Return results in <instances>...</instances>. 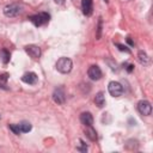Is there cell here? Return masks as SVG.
<instances>
[{"instance_id":"6da1fadb","label":"cell","mask_w":153,"mask_h":153,"mask_svg":"<svg viewBox=\"0 0 153 153\" xmlns=\"http://www.w3.org/2000/svg\"><path fill=\"white\" fill-rule=\"evenodd\" d=\"M35 26H42L44 24H47L50 19V14L47 13V12H41V13H37V14H33V16H30L27 18Z\"/></svg>"},{"instance_id":"7a4b0ae2","label":"cell","mask_w":153,"mask_h":153,"mask_svg":"<svg viewBox=\"0 0 153 153\" xmlns=\"http://www.w3.org/2000/svg\"><path fill=\"white\" fill-rule=\"evenodd\" d=\"M72 67H73V62L68 57H60L56 62V69L62 74L69 73L72 71Z\"/></svg>"},{"instance_id":"3957f363","label":"cell","mask_w":153,"mask_h":153,"mask_svg":"<svg viewBox=\"0 0 153 153\" xmlns=\"http://www.w3.org/2000/svg\"><path fill=\"white\" fill-rule=\"evenodd\" d=\"M2 11H4V14L6 17L12 18V17H17L20 13L22 8H20V6L18 4H10V5H6Z\"/></svg>"},{"instance_id":"277c9868","label":"cell","mask_w":153,"mask_h":153,"mask_svg":"<svg viewBox=\"0 0 153 153\" xmlns=\"http://www.w3.org/2000/svg\"><path fill=\"white\" fill-rule=\"evenodd\" d=\"M108 91L112 97H120L123 93V86L118 81H110L108 85Z\"/></svg>"},{"instance_id":"5b68a950","label":"cell","mask_w":153,"mask_h":153,"mask_svg":"<svg viewBox=\"0 0 153 153\" xmlns=\"http://www.w3.org/2000/svg\"><path fill=\"white\" fill-rule=\"evenodd\" d=\"M137 111L143 116H149L152 112V105L148 100H140L137 103Z\"/></svg>"},{"instance_id":"8992f818","label":"cell","mask_w":153,"mask_h":153,"mask_svg":"<svg viewBox=\"0 0 153 153\" xmlns=\"http://www.w3.org/2000/svg\"><path fill=\"white\" fill-rule=\"evenodd\" d=\"M26 54L32 59H38L41 56V48L36 44H27L24 47Z\"/></svg>"},{"instance_id":"52a82bcc","label":"cell","mask_w":153,"mask_h":153,"mask_svg":"<svg viewBox=\"0 0 153 153\" xmlns=\"http://www.w3.org/2000/svg\"><path fill=\"white\" fill-rule=\"evenodd\" d=\"M87 75L91 80H99L102 78L103 73H102V69L97 65H93L87 69Z\"/></svg>"},{"instance_id":"ba28073f","label":"cell","mask_w":153,"mask_h":153,"mask_svg":"<svg viewBox=\"0 0 153 153\" xmlns=\"http://www.w3.org/2000/svg\"><path fill=\"white\" fill-rule=\"evenodd\" d=\"M81 10L86 17L93 13V0H81Z\"/></svg>"},{"instance_id":"9c48e42d","label":"cell","mask_w":153,"mask_h":153,"mask_svg":"<svg viewBox=\"0 0 153 153\" xmlns=\"http://www.w3.org/2000/svg\"><path fill=\"white\" fill-rule=\"evenodd\" d=\"M53 100L56 103V104H63L65 100H66V96H65V92L61 87L59 88H55V91L53 92Z\"/></svg>"},{"instance_id":"30bf717a","label":"cell","mask_w":153,"mask_h":153,"mask_svg":"<svg viewBox=\"0 0 153 153\" xmlns=\"http://www.w3.org/2000/svg\"><path fill=\"white\" fill-rule=\"evenodd\" d=\"M37 80H38V76L35 72H27L22 76V81L25 84H29V85H35L37 82Z\"/></svg>"},{"instance_id":"8fae6325","label":"cell","mask_w":153,"mask_h":153,"mask_svg":"<svg viewBox=\"0 0 153 153\" xmlns=\"http://www.w3.org/2000/svg\"><path fill=\"white\" fill-rule=\"evenodd\" d=\"M80 122L84 124V126H92L93 124V116L91 112L86 111V112H82L80 115Z\"/></svg>"},{"instance_id":"7c38bea8","label":"cell","mask_w":153,"mask_h":153,"mask_svg":"<svg viewBox=\"0 0 153 153\" xmlns=\"http://www.w3.org/2000/svg\"><path fill=\"white\" fill-rule=\"evenodd\" d=\"M137 60H139V62H140L141 65H143V66H147V65H149V62H151L149 56H148L143 50H140V51H139V54H137Z\"/></svg>"},{"instance_id":"4fadbf2b","label":"cell","mask_w":153,"mask_h":153,"mask_svg":"<svg viewBox=\"0 0 153 153\" xmlns=\"http://www.w3.org/2000/svg\"><path fill=\"white\" fill-rule=\"evenodd\" d=\"M85 134L91 141H96L97 140V131H96V129L92 128V126H87V128L85 129Z\"/></svg>"},{"instance_id":"5bb4252c","label":"cell","mask_w":153,"mask_h":153,"mask_svg":"<svg viewBox=\"0 0 153 153\" xmlns=\"http://www.w3.org/2000/svg\"><path fill=\"white\" fill-rule=\"evenodd\" d=\"M94 103H96V105L99 106V108H102V106L105 105V97H104V93H103V92H98V93L96 94V97H94Z\"/></svg>"},{"instance_id":"9a60e30c","label":"cell","mask_w":153,"mask_h":153,"mask_svg":"<svg viewBox=\"0 0 153 153\" xmlns=\"http://www.w3.org/2000/svg\"><path fill=\"white\" fill-rule=\"evenodd\" d=\"M10 57H11L10 51H7L6 49H1V50H0V59H1L2 63H5V65H6V63H8Z\"/></svg>"},{"instance_id":"2e32d148","label":"cell","mask_w":153,"mask_h":153,"mask_svg":"<svg viewBox=\"0 0 153 153\" xmlns=\"http://www.w3.org/2000/svg\"><path fill=\"white\" fill-rule=\"evenodd\" d=\"M18 126H19V128H20L22 133H29V131L32 129V126H31V123H29V122H26V121H23V122H20Z\"/></svg>"},{"instance_id":"e0dca14e","label":"cell","mask_w":153,"mask_h":153,"mask_svg":"<svg viewBox=\"0 0 153 153\" xmlns=\"http://www.w3.org/2000/svg\"><path fill=\"white\" fill-rule=\"evenodd\" d=\"M79 146H76V151H79V152H82V153H86L87 152V145L81 140V139H79Z\"/></svg>"},{"instance_id":"ac0fdd59","label":"cell","mask_w":153,"mask_h":153,"mask_svg":"<svg viewBox=\"0 0 153 153\" xmlns=\"http://www.w3.org/2000/svg\"><path fill=\"white\" fill-rule=\"evenodd\" d=\"M8 128H10V130H11L13 134H16V135H19V134L22 133V130H20V128H19L18 124H8Z\"/></svg>"},{"instance_id":"d6986e66","label":"cell","mask_w":153,"mask_h":153,"mask_svg":"<svg viewBox=\"0 0 153 153\" xmlns=\"http://www.w3.org/2000/svg\"><path fill=\"white\" fill-rule=\"evenodd\" d=\"M102 25H103V22H102V18H99L98 25H97V32H96V38L97 39H99L102 37Z\"/></svg>"},{"instance_id":"ffe728a7","label":"cell","mask_w":153,"mask_h":153,"mask_svg":"<svg viewBox=\"0 0 153 153\" xmlns=\"http://www.w3.org/2000/svg\"><path fill=\"white\" fill-rule=\"evenodd\" d=\"M115 45L118 48V50L120 51H124V53H127V54H130L131 53V50L127 47V45H124V44H121V43H115Z\"/></svg>"},{"instance_id":"44dd1931","label":"cell","mask_w":153,"mask_h":153,"mask_svg":"<svg viewBox=\"0 0 153 153\" xmlns=\"http://www.w3.org/2000/svg\"><path fill=\"white\" fill-rule=\"evenodd\" d=\"M7 79H8V74H7V73H4V74L0 75V82H1V84H6Z\"/></svg>"},{"instance_id":"7402d4cb","label":"cell","mask_w":153,"mask_h":153,"mask_svg":"<svg viewBox=\"0 0 153 153\" xmlns=\"http://www.w3.org/2000/svg\"><path fill=\"white\" fill-rule=\"evenodd\" d=\"M133 69H134V65H129V66L127 67V72H128V73H131Z\"/></svg>"},{"instance_id":"603a6c76","label":"cell","mask_w":153,"mask_h":153,"mask_svg":"<svg viewBox=\"0 0 153 153\" xmlns=\"http://www.w3.org/2000/svg\"><path fill=\"white\" fill-rule=\"evenodd\" d=\"M54 2L57 4V5H63L66 2V0H54Z\"/></svg>"},{"instance_id":"cb8c5ba5","label":"cell","mask_w":153,"mask_h":153,"mask_svg":"<svg viewBox=\"0 0 153 153\" xmlns=\"http://www.w3.org/2000/svg\"><path fill=\"white\" fill-rule=\"evenodd\" d=\"M127 42H128V43H129L130 45H134V42H133V41L130 39V37H128V38H127Z\"/></svg>"},{"instance_id":"d4e9b609","label":"cell","mask_w":153,"mask_h":153,"mask_svg":"<svg viewBox=\"0 0 153 153\" xmlns=\"http://www.w3.org/2000/svg\"><path fill=\"white\" fill-rule=\"evenodd\" d=\"M0 88H4V90H7V87H6V86H4V85H2L1 82H0Z\"/></svg>"},{"instance_id":"484cf974","label":"cell","mask_w":153,"mask_h":153,"mask_svg":"<svg viewBox=\"0 0 153 153\" xmlns=\"http://www.w3.org/2000/svg\"><path fill=\"white\" fill-rule=\"evenodd\" d=\"M104 2H105V4H108V2H109V0H104Z\"/></svg>"},{"instance_id":"4316f807","label":"cell","mask_w":153,"mask_h":153,"mask_svg":"<svg viewBox=\"0 0 153 153\" xmlns=\"http://www.w3.org/2000/svg\"><path fill=\"white\" fill-rule=\"evenodd\" d=\"M0 117H1V115H0Z\"/></svg>"}]
</instances>
